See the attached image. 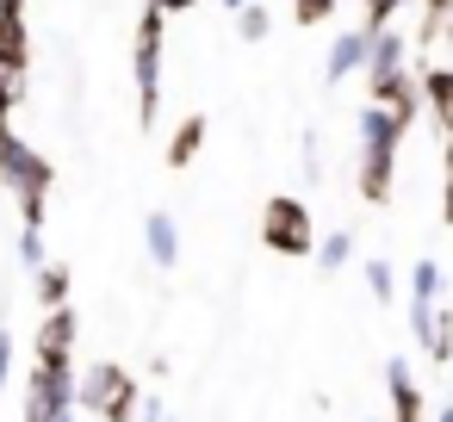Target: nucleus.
<instances>
[{
	"label": "nucleus",
	"instance_id": "obj_3",
	"mask_svg": "<svg viewBox=\"0 0 453 422\" xmlns=\"http://www.w3.org/2000/svg\"><path fill=\"white\" fill-rule=\"evenodd\" d=\"M391 391H397V422H422V410H416V391H410L403 366H391Z\"/></svg>",
	"mask_w": 453,
	"mask_h": 422
},
{
	"label": "nucleus",
	"instance_id": "obj_4",
	"mask_svg": "<svg viewBox=\"0 0 453 422\" xmlns=\"http://www.w3.org/2000/svg\"><path fill=\"white\" fill-rule=\"evenodd\" d=\"M150 255L156 261H174V224L168 218H150Z\"/></svg>",
	"mask_w": 453,
	"mask_h": 422
},
{
	"label": "nucleus",
	"instance_id": "obj_5",
	"mask_svg": "<svg viewBox=\"0 0 453 422\" xmlns=\"http://www.w3.org/2000/svg\"><path fill=\"white\" fill-rule=\"evenodd\" d=\"M44 304H63V267L44 273Z\"/></svg>",
	"mask_w": 453,
	"mask_h": 422
},
{
	"label": "nucleus",
	"instance_id": "obj_1",
	"mask_svg": "<svg viewBox=\"0 0 453 422\" xmlns=\"http://www.w3.org/2000/svg\"><path fill=\"white\" fill-rule=\"evenodd\" d=\"M267 242L286 249V255L311 249V224H304V211H298L292 199H273V211H267Z\"/></svg>",
	"mask_w": 453,
	"mask_h": 422
},
{
	"label": "nucleus",
	"instance_id": "obj_2",
	"mask_svg": "<svg viewBox=\"0 0 453 422\" xmlns=\"http://www.w3.org/2000/svg\"><path fill=\"white\" fill-rule=\"evenodd\" d=\"M88 403H94L100 416H112V422H125V416H131V379H125L119 366H100L94 385H88Z\"/></svg>",
	"mask_w": 453,
	"mask_h": 422
}]
</instances>
